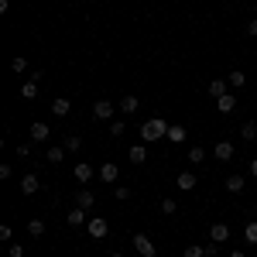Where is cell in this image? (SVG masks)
I'll return each mask as SVG.
<instances>
[{
    "label": "cell",
    "mask_w": 257,
    "mask_h": 257,
    "mask_svg": "<svg viewBox=\"0 0 257 257\" xmlns=\"http://www.w3.org/2000/svg\"><path fill=\"white\" fill-rule=\"evenodd\" d=\"M123 131H127V123H123V120H110V134H113V138H120Z\"/></svg>",
    "instance_id": "cell-32"
},
{
    "label": "cell",
    "mask_w": 257,
    "mask_h": 257,
    "mask_svg": "<svg viewBox=\"0 0 257 257\" xmlns=\"http://www.w3.org/2000/svg\"><path fill=\"white\" fill-rule=\"evenodd\" d=\"M189 161H192V165H202V161H206V148H192V151H189Z\"/></svg>",
    "instance_id": "cell-25"
},
{
    "label": "cell",
    "mask_w": 257,
    "mask_h": 257,
    "mask_svg": "<svg viewBox=\"0 0 257 257\" xmlns=\"http://www.w3.org/2000/svg\"><path fill=\"white\" fill-rule=\"evenodd\" d=\"M96 175L103 178V182H117V178H120V168L113 165V161H103V165H99V172H96Z\"/></svg>",
    "instance_id": "cell-7"
},
{
    "label": "cell",
    "mask_w": 257,
    "mask_h": 257,
    "mask_svg": "<svg viewBox=\"0 0 257 257\" xmlns=\"http://www.w3.org/2000/svg\"><path fill=\"white\" fill-rule=\"evenodd\" d=\"M161 213H165V216H172V213H178L175 199H161Z\"/></svg>",
    "instance_id": "cell-28"
},
{
    "label": "cell",
    "mask_w": 257,
    "mask_h": 257,
    "mask_svg": "<svg viewBox=\"0 0 257 257\" xmlns=\"http://www.w3.org/2000/svg\"><path fill=\"white\" fill-rule=\"evenodd\" d=\"M219 254V243H206V257H216Z\"/></svg>",
    "instance_id": "cell-35"
},
{
    "label": "cell",
    "mask_w": 257,
    "mask_h": 257,
    "mask_svg": "<svg viewBox=\"0 0 257 257\" xmlns=\"http://www.w3.org/2000/svg\"><path fill=\"white\" fill-rule=\"evenodd\" d=\"M185 257H206V247H199V243H189V247H185Z\"/></svg>",
    "instance_id": "cell-30"
},
{
    "label": "cell",
    "mask_w": 257,
    "mask_h": 257,
    "mask_svg": "<svg viewBox=\"0 0 257 257\" xmlns=\"http://www.w3.org/2000/svg\"><path fill=\"white\" fill-rule=\"evenodd\" d=\"M65 223H69V226H82V223H86V209L76 206L72 213H65Z\"/></svg>",
    "instance_id": "cell-19"
},
{
    "label": "cell",
    "mask_w": 257,
    "mask_h": 257,
    "mask_svg": "<svg viewBox=\"0 0 257 257\" xmlns=\"http://www.w3.org/2000/svg\"><path fill=\"white\" fill-rule=\"evenodd\" d=\"M240 138H243V141H257V123H254V120H247V123L240 127Z\"/></svg>",
    "instance_id": "cell-23"
},
{
    "label": "cell",
    "mask_w": 257,
    "mask_h": 257,
    "mask_svg": "<svg viewBox=\"0 0 257 257\" xmlns=\"http://www.w3.org/2000/svg\"><path fill=\"white\" fill-rule=\"evenodd\" d=\"M28 233H31V237H41V233H45V223H41V219H31V223H28Z\"/></svg>",
    "instance_id": "cell-26"
},
{
    "label": "cell",
    "mask_w": 257,
    "mask_h": 257,
    "mask_svg": "<svg viewBox=\"0 0 257 257\" xmlns=\"http://www.w3.org/2000/svg\"><path fill=\"white\" fill-rule=\"evenodd\" d=\"M168 120H161V117H151V120H144L141 123V141L144 144H151V141H161V138H168Z\"/></svg>",
    "instance_id": "cell-1"
},
{
    "label": "cell",
    "mask_w": 257,
    "mask_h": 257,
    "mask_svg": "<svg viewBox=\"0 0 257 257\" xmlns=\"http://www.w3.org/2000/svg\"><path fill=\"white\" fill-rule=\"evenodd\" d=\"M233 155H237V148H233L230 141H219L216 148H213V158L216 161H233Z\"/></svg>",
    "instance_id": "cell-5"
},
{
    "label": "cell",
    "mask_w": 257,
    "mask_h": 257,
    "mask_svg": "<svg viewBox=\"0 0 257 257\" xmlns=\"http://www.w3.org/2000/svg\"><path fill=\"white\" fill-rule=\"evenodd\" d=\"M38 189H41L38 175H24V178H21V192H24V196H35Z\"/></svg>",
    "instance_id": "cell-12"
},
{
    "label": "cell",
    "mask_w": 257,
    "mask_h": 257,
    "mask_svg": "<svg viewBox=\"0 0 257 257\" xmlns=\"http://www.w3.org/2000/svg\"><path fill=\"white\" fill-rule=\"evenodd\" d=\"M113 196H117L120 202H127V199H131V189H127V185H117V192H113Z\"/></svg>",
    "instance_id": "cell-34"
},
{
    "label": "cell",
    "mask_w": 257,
    "mask_h": 257,
    "mask_svg": "<svg viewBox=\"0 0 257 257\" xmlns=\"http://www.w3.org/2000/svg\"><path fill=\"white\" fill-rule=\"evenodd\" d=\"M110 257H123V254H120V250H117V254H110Z\"/></svg>",
    "instance_id": "cell-40"
},
{
    "label": "cell",
    "mask_w": 257,
    "mask_h": 257,
    "mask_svg": "<svg viewBox=\"0 0 257 257\" xmlns=\"http://www.w3.org/2000/svg\"><path fill=\"white\" fill-rule=\"evenodd\" d=\"M21 96H24V99H35V96H38V79H31V76H28V82H21Z\"/></svg>",
    "instance_id": "cell-17"
},
{
    "label": "cell",
    "mask_w": 257,
    "mask_h": 257,
    "mask_svg": "<svg viewBox=\"0 0 257 257\" xmlns=\"http://www.w3.org/2000/svg\"><path fill=\"white\" fill-rule=\"evenodd\" d=\"M117 106H120V113H123V117H134V113H138V106H141V99H138V96H131V93H127V96L120 99Z\"/></svg>",
    "instance_id": "cell-6"
},
{
    "label": "cell",
    "mask_w": 257,
    "mask_h": 257,
    "mask_svg": "<svg viewBox=\"0 0 257 257\" xmlns=\"http://www.w3.org/2000/svg\"><path fill=\"white\" fill-rule=\"evenodd\" d=\"M48 134H52V131H48V123H45V120H35V123H31V141H35V144L48 141Z\"/></svg>",
    "instance_id": "cell-8"
},
{
    "label": "cell",
    "mask_w": 257,
    "mask_h": 257,
    "mask_svg": "<svg viewBox=\"0 0 257 257\" xmlns=\"http://www.w3.org/2000/svg\"><path fill=\"white\" fill-rule=\"evenodd\" d=\"M230 257H247V254H243V250H233V254H230Z\"/></svg>",
    "instance_id": "cell-39"
},
{
    "label": "cell",
    "mask_w": 257,
    "mask_h": 257,
    "mask_svg": "<svg viewBox=\"0 0 257 257\" xmlns=\"http://www.w3.org/2000/svg\"><path fill=\"white\" fill-rule=\"evenodd\" d=\"M247 35H254V38H257V21H247Z\"/></svg>",
    "instance_id": "cell-37"
},
{
    "label": "cell",
    "mask_w": 257,
    "mask_h": 257,
    "mask_svg": "<svg viewBox=\"0 0 257 257\" xmlns=\"http://www.w3.org/2000/svg\"><path fill=\"white\" fill-rule=\"evenodd\" d=\"M226 82H230V86H233V89H243V86H247V76H243V72H240V69H233V72H230V76H226Z\"/></svg>",
    "instance_id": "cell-22"
},
{
    "label": "cell",
    "mask_w": 257,
    "mask_h": 257,
    "mask_svg": "<svg viewBox=\"0 0 257 257\" xmlns=\"http://www.w3.org/2000/svg\"><path fill=\"white\" fill-rule=\"evenodd\" d=\"M243 240H247V243H257V223H247V230H243Z\"/></svg>",
    "instance_id": "cell-31"
},
{
    "label": "cell",
    "mask_w": 257,
    "mask_h": 257,
    "mask_svg": "<svg viewBox=\"0 0 257 257\" xmlns=\"http://www.w3.org/2000/svg\"><path fill=\"white\" fill-rule=\"evenodd\" d=\"M223 189H226V192H233V196H240V192L247 189V178H243V175H230V178H226V185H223Z\"/></svg>",
    "instance_id": "cell-11"
},
{
    "label": "cell",
    "mask_w": 257,
    "mask_h": 257,
    "mask_svg": "<svg viewBox=\"0 0 257 257\" xmlns=\"http://www.w3.org/2000/svg\"><path fill=\"white\" fill-rule=\"evenodd\" d=\"M93 202H96V196H93L89 189H79V192H76V206H79V209H93Z\"/></svg>",
    "instance_id": "cell-14"
},
{
    "label": "cell",
    "mask_w": 257,
    "mask_h": 257,
    "mask_svg": "<svg viewBox=\"0 0 257 257\" xmlns=\"http://www.w3.org/2000/svg\"><path fill=\"white\" fill-rule=\"evenodd\" d=\"M226 86H230V82H223V79H213V82H209V96H213V103H216L219 96H226Z\"/></svg>",
    "instance_id": "cell-18"
},
{
    "label": "cell",
    "mask_w": 257,
    "mask_h": 257,
    "mask_svg": "<svg viewBox=\"0 0 257 257\" xmlns=\"http://www.w3.org/2000/svg\"><path fill=\"white\" fill-rule=\"evenodd\" d=\"M62 158H65V148H48V161L52 165H59Z\"/></svg>",
    "instance_id": "cell-27"
},
{
    "label": "cell",
    "mask_w": 257,
    "mask_h": 257,
    "mask_svg": "<svg viewBox=\"0 0 257 257\" xmlns=\"http://www.w3.org/2000/svg\"><path fill=\"white\" fill-rule=\"evenodd\" d=\"M11 69H14L18 76H21V72H28V59H24V55H18V59L11 62Z\"/></svg>",
    "instance_id": "cell-29"
},
{
    "label": "cell",
    "mask_w": 257,
    "mask_h": 257,
    "mask_svg": "<svg viewBox=\"0 0 257 257\" xmlns=\"http://www.w3.org/2000/svg\"><path fill=\"white\" fill-rule=\"evenodd\" d=\"M18 158H31V144H28V141L18 144Z\"/></svg>",
    "instance_id": "cell-33"
},
{
    "label": "cell",
    "mask_w": 257,
    "mask_h": 257,
    "mask_svg": "<svg viewBox=\"0 0 257 257\" xmlns=\"http://www.w3.org/2000/svg\"><path fill=\"white\" fill-rule=\"evenodd\" d=\"M11 257H24V247L21 243H11Z\"/></svg>",
    "instance_id": "cell-36"
},
{
    "label": "cell",
    "mask_w": 257,
    "mask_h": 257,
    "mask_svg": "<svg viewBox=\"0 0 257 257\" xmlns=\"http://www.w3.org/2000/svg\"><path fill=\"white\" fill-rule=\"evenodd\" d=\"M233 106H237V96H233V93H226V96L216 99V110H219V113H233Z\"/></svg>",
    "instance_id": "cell-16"
},
{
    "label": "cell",
    "mask_w": 257,
    "mask_h": 257,
    "mask_svg": "<svg viewBox=\"0 0 257 257\" xmlns=\"http://www.w3.org/2000/svg\"><path fill=\"white\" fill-rule=\"evenodd\" d=\"M148 161V151H144V144H134L131 148V165H144Z\"/></svg>",
    "instance_id": "cell-21"
},
{
    "label": "cell",
    "mask_w": 257,
    "mask_h": 257,
    "mask_svg": "<svg viewBox=\"0 0 257 257\" xmlns=\"http://www.w3.org/2000/svg\"><path fill=\"white\" fill-rule=\"evenodd\" d=\"M168 141H172V144H182V141H185V127H182V123H172V127H168Z\"/></svg>",
    "instance_id": "cell-20"
},
{
    "label": "cell",
    "mask_w": 257,
    "mask_h": 257,
    "mask_svg": "<svg viewBox=\"0 0 257 257\" xmlns=\"http://www.w3.org/2000/svg\"><path fill=\"white\" fill-rule=\"evenodd\" d=\"M250 175L257 178V158H250Z\"/></svg>",
    "instance_id": "cell-38"
},
{
    "label": "cell",
    "mask_w": 257,
    "mask_h": 257,
    "mask_svg": "<svg viewBox=\"0 0 257 257\" xmlns=\"http://www.w3.org/2000/svg\"><path fill=\"white\" fill-rule=\"evenodd\" d=\"M113 113H117V106H113L110 99H96V103H93V117L96 120H113Z\"/></svg>",
    "instance_id": "cell-4"
},
{
    "label": "cell",
    "mask_w": 257,
    "mask_h": 257,
    "mask_svg": "<svg viewBox=\"0 0 257 257\" xmlns=\"http://www.w3.org/2000/svg\"><path fill=\"white\" fill-rule=\"evenodd\" d=\"M93 175H96V172H93V165H86V161H79V165H76V182H79V185H86Z\"/></svg>",
    "instance_id": "cell-13"
},
{
    "label": "cell",
    "mask_w": 257,
    "mask_h": 257,
    "mask_svg": "<svg viewBox=\"0 0 257 257\" xmlns=\"http://www.w3.org/2000/svg\"><path fill=\"white\" fill-rule=\"evenodd\" d=\"M69 110H72V103H69L65 96L52 99V113H55V117H69Z\"/></svg>",
    "instance_id": "cell-15"
},
{
    "label": "cell",
    "mask_w": 257,
    "mask_h": 257,
    "mask_svg": "<svg viewBox=\"0 0 257 257\" xmlns=\"http://www.w3.org/2000/svg\"><path fill=\"white\" fill-rule=\"evenodd\" d=\"M196 182H199V178H196V172H182V175L175 178V185L182 189V192H192V189H196Z\"/></svg>",
    "instance_id": "cell-10"
},
{
    "label": "cell",
    "mask_w": 257,
    "mask_h": 257,
    "mask_svg": "<svg viewBox=\"0 0 257 257\" xmlns=\"http://www.w3.org/2000/svg\"><path fill=\"white\" fill-rule=\"evenodd\" d=\"M86 230H89V237H93V240H103L106 233H110V223H106L103 216H93L89 223H86Z\"/></svg>",
    "instance_id": "cell-3"
},
{
    "label": "cell",
    "mask_w": 257,
    "mask_h": 257,
    "mask_svg": "<svg viewBox=\"0 0 257 257\" xmlns=\"http://www.w3.org/2000/svg\"><path fill=\"white\" fill-rule=\"evenodd\" d=\"M209 240H213V243L230 240V226H226V223H213V226H209Z\"/></svg>",
    "instance_id": "cell-9"
},
{
    "label": "cell",
    "mask_w": 257,
    "mask_h": 257,
    "mask_svg": "<svg viewBox=\"0 0 257 257\" xmlns=\"http://www.w3.org/2000/svg\"><path fill=\"white\" fill-rule=\"evenodd\" d=\"M62 148H65V151H79V148H82V138H79V134H69Z\"/></svg>",
    "instance_id": "cell-24"
},
{
    "label": "cell",
    "mask_w": 257,
    "mask_h": 257,
    "mask_svg": "<svg viewBox=\"0 0 257 257\" xmlns=\"http://www.w3.org/2000/svg\"><path fill=\"white\" fill-rule=\"evenodd\" d=\"M134 250H138L141 257H155L158 254V247H155V243H151V237H144V233H134Z\"/></svg>",
    "instance_id": "cell-2"
}]
</instances>
